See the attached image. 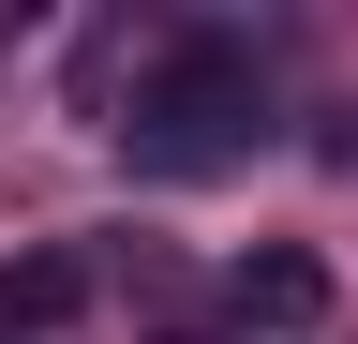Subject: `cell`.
I'll return each mask as SVG.
<instances>
[{
    "instance_id": "cell-3",
    "label": "cell",
    "mask_w": 358,
    "mask_h": 344,
    "mask_svg": "<svg viewBox=\"0 0 358 344\" xmlns=\"http://www.w3.org/2000/svg\"><path fill=\"white\" fill-rule=\"evenodd\" d=\"M75 315H90V254H75V240H45V254L0 270V344H60Z\"/></svg>"
},
{
    "instance_id": "cell-1",
    "label": "cell",
    "mask_w": 358,
    "mask_h": 344,
    "mask_svg": "<svg viewBox=\"0 0 358 344\" xmlns=\"http://www.w3.org/2000/svg\"><path fill=\"white\" fill-rule=\"evenodd\" d=\"M254 135H268V60L224 46V30H179L134 75V105H120V165L134 180H224Z\"/></svg>"
},
{
    "instance_id": "cell-2",
    "label": "cell",
    "mask_w": 358,
    "mask_h": 344,
    "mask_svg": "<svg viewBox=\"0 0 358 344\" xmlns=\"http://www.w3.org/2000/svg\"><path fill=\"white\" fill-rule=\"evenodd\" d=\"M224 329H254V344H313V329H329V254H313V240H254L239 270H224Z\"/></svg>"
}]
</instances>
